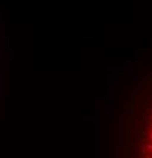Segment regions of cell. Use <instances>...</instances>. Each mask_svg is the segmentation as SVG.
Listing matches in <instances>:
<instances>
[{"label": "cell", "instance_id": "obj_1", "mask_svg": "<svg viewBox=\"0 0 152 158\" xmlns=\"http://www.w3.org/2000/svg\"><path fill=\"white\" fill-rule=\"evenodd\" d=\"M129 135H131V140H134V141H142V140H145L146 131H145V128H132ZM134 141H131V143H134Z\"/></svg>", "mask_w": 152, "mask_h": 158}, {"label": "cell", "instance_id": "obj_2", "mask_svg": "<svg viewBox=\"0 0 152 158\" xmlns=\"http://www.w3.org/2000/svg\"><path fill=\"white\" fill-rule=\"evenodd\" d=\"M134 151H135L137 155H146V154H148V151H146V148H145V144H143V143L137 144V146L134 148Z\"/></svg>", "mask_w": 152, "mask_h": 158}, {"label": "cell", "instance_id": "obj_3", "mask_svg": "<svg viewBox=\"0 0 152 158\" xmlns=\"http://www.w3.org/2000/svg\"><path fill=\"white\" fill-rule=\"evenodd\" d=\"M143 158H152V155H148V154H146V155H145Z\"/></svg>", "mask_w": 152, "mask_h": 158}, {"label": "cell", "instance_id": "obj_4", "mask_svg": "<svg viewBox=\"0 0 152 158\" xmlns=\"http://www.w3.org/2000/svg\"><path fill=\"white\" fill-rule=\"evenodd\" d=\"M149 118H151V122H152V114H149Z\"/></svg>", "mask_w": 152, "mask_h": 158}, {"label": "cell", "instance_id": "obj_5", "mask_svg": "<svg viewBox=\"0 0 152 158\" xmlns=\"http://www.w3.org/2000/svg\"><path fill=\"white\" fill-rule=\"evenodd\" d=\"M149 137H151V141H152V132H151V135H149Z\"/></svg>", "mask_w": 152, "mask_h": 158}]
</instances>
